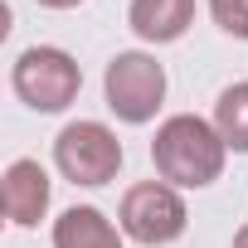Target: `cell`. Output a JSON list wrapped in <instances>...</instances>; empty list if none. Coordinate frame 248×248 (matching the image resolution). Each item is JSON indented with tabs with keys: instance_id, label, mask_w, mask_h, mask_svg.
I'll list each match as a JSON object with an SVG mask.
<instances>
[{
	"instance_id": "obj_6",
	"label": "cell",
	"mask_w": 248,
	"mask_h": 248,
	"mask_svg": "<svg viewBox=\"0 0 248 248\" xmlns=\"http://www.w3.org/2000/svg\"><path fill=\"white\" fill-rule=\"evenodd\" d=\"M49 200H54V180L39 161L20 156V161L5 166V175H0V204H5V219L15 229H34L49 214Z\"/></svg>"
},
{
	"instance_id": "obj_12",
	"label": "cell",
	"mask_w": 248,
	"mask_h": 248,
	"mask_svg": "<svg viewBox=\"0 0 248 248\" xmlns=\"http://www.w3.org/2000/svg\"><path fill=\"white\" fill-rule=\"evenodd\" d=\"M233 248H248V224H243V229L233 233Z\"/></svg>"
},
{
	"instance_id": "obj_11",
	"label": "cell",
	"mask_w": 248,
	"mask_h": 248,
	"mask_svg": "<svg viewBox=\"0 0 248 248\" xmlns=\"http://www.w3.org/2000/svg\"><path fill=\"white\" fill-rule=\"evenodd\" d=\"M34 5H44V10H78L83 0H34Z\"/></svg>"
},
{
	"instance_id": "obj_3",
	"label": "cell",
	"mask_w": 248,
	"mask_h": 248,
	"mask_svg": "<svg viewBox=\"0 0 248 248\" xmlns=\"http://www.w3.org/2000/svg\"><path fill=\"white\" fill-rule=\"evenodd\" d=\"M102 97L117 122L146 127V122H156V112L166 102V63H156V54H146V49L112 54L107 73H102Z\"/></svg>"
},
{
	"instance_id": "obj_5",
	"label": "cell",
	"mask_w": 248,
	"mask_h": 248,
	"mask_svg": "<svg viewBox=\"0 0 248 248\" xmlns=\"http://www.w3.org/2000/svg\"><path fill=\"white\" fill-rule=\"evenodd\" d=\"M117 224L141 248H166V243H175L190 229V209H185V200H180L175 185H166V180H137L127 195H122V204H117Z\"/></svg>"
},
{
	"instance_id": "obj_10",
	"label": "cell",
	"mask_w": 248,
	"mask_h": 248,
	"mask_svg": "<svg viewBox=\"0 0 248 248\" xmlns=\"http://www.w3.org/2000/svg\"><path fill=\"white\" fill-rule=\"evenodd\" d=\"M209 15H214V25L229 39H243L248 44V0H209Z\"/></svg>"
},
{
	"instance_id": "obj_7",
	"label": "cell",
	"mask_w": 248,
	"mask_h": 248,
	"mask_svg": "<svg viewBox=\"0 0 248 248\" xmlns=\"http://www.w3.org/2000/svg\"><path fill=\"white\" fill-rule=\"evenodd\" d=\"M127 25L141 44H175L195 25V0H132Z\"/></svg>"
},
{
	"instance_id": "obj_4",
	"label": "cell",
	"mask_w": 248,
	"mask_h": 248,
	"mask_svg": "<svg viewBox=\"0 0 248 248\" xmlns=\"http://www.w3.org/2000/svg\"><path fill=\"white\" fill-rule=\"evenodd\" d=\"M127 151H122L117 132L107 122H93V117H78L54 137V166L68 185H83V190H97V185H112Z\"/></svg>"
},
{
	"instance_id": "obj_2",
	"label": "cell",
	"mask_w": 248,
	"mask_h": 248,
	"mask_svg": "<svg viewBox=\"0 0 248 248\" xmlns=\"http://www.w3.org/2000/svg\"><path fill=\"white\" fill-rule=\"evenodd\" d=\"M10 88H15V97H20L30 112L54 117V112H68V107L78 102V93H83V68H78V59H73L68 49H59V44H30V49L15 59V68H10Z\"/></svg>"
},
{
	"instance_id": "obj_8",
	"label": "cell",
	"mask_w": 248,
	"mask_h": 248,
	"mask_svg": "<svg viewBox=\"0 0 248 248\" xmlns=\"http://www.w3.org/2000/svg\"><path fill=\"white\" fill-rule=\"evenodd\" d=\"M122 224H112L97 204H73L54 219V248H122Z\"/></svg>"
},
{
	"instance_id": "obj_9",
	"label": "cell",
	"mask_w": 248,
	"mask_h": 248,
	"mask_svg": "<svg viewBox=\"0 0 248 248\" xmlns=\"http://www.w3.org/2000/svg\"><path fill=\"white\" fill-rule=\"evenodd\" d=\"M214 132L224 137V146L229 151H238V156H248V78L243 83H229L219 97H214Z\"/></svg>"
},
{
	"instance_id": "obj_1",
	"label": "cell",
	"mask_w": 248,
	"mask_h": 248,
	"mask_svg": "<svg viewBox=\"0 0 248 248\" xmlns=\"http://www.w3.org/2000/svg\"><path fill=\"white\" fill-rule=\"evenodd\" d=\"M224 137L214 132V122L195 117V112H175L166 117L156 137H151V166L166 185L175 190H204L224 175Z\"/></svg>"
}]
</instances>
